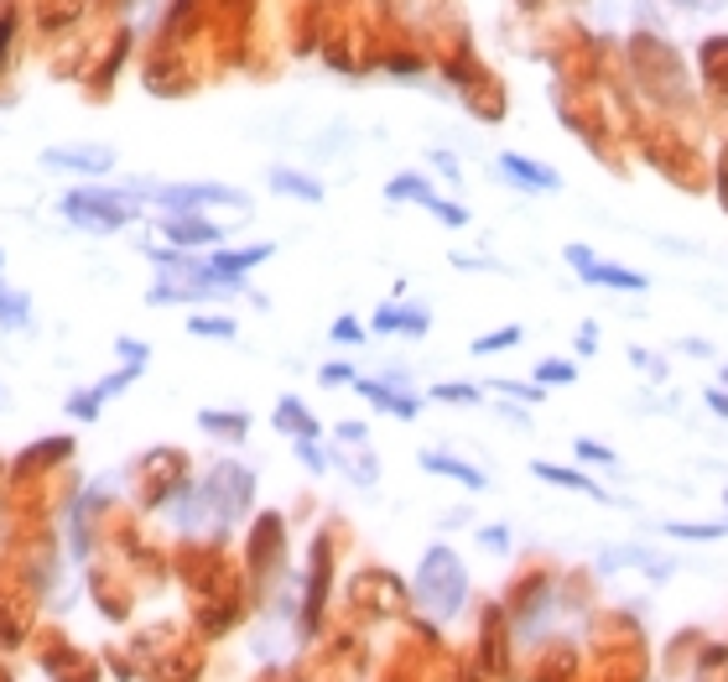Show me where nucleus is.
I'll return each mask as SVG.
<instances>
[{
    "label": "nucleus",
    "mask_w": 728,
    "mask_h": 682,
    "mask_svg": "<svg viewBox=\"0 0 728 682\" xmlns=\"http://www.w3.org/2000/svg\"><path fill=\"white\" fill-rule=\"evenodd\" d=\"M463 589H469V579H463V562L448 552V547H433L427 558H422V573H416V600L427 604L433 615H458V604H463Z\"/></svg>",
    "instance_id": "1"
},
{
    "label": "nucleus",
    "mask_w": 728,
    "mask_h": 682,
    "mask_svg": "<svg viewBox=\"0 0 728 682\" xmlns=\"http://www.w3.org/2000/svg\"><path fill=\"white\" fill-rule=\"evenodd\" d=\"M63 209H68V220H79L83 230H94V235H104V230H115V224H125L136 214V203L120 199V193H104V188H83V193H74Z\"/></svg>",
    "instance_id": "2"
},
{
    "label": "nucleus",
    "mask_w": 728,
    "mask_h": 682,
    "mask_svg": "<svg viewBox=\"0 0 728 682\" xmlns=\"http://www.w3.org/2000/svg\"><path fill=\"white\" fill-rule=\"evenodd\" d=\"M391 199H416V203H427V209H433V214H443V220L448 224H463V209H453V203H443L433 193V188H427V182L422 178H395L391 182Z\"/></svg>",
    "instance_id": "3"
},
{
    "label": "nucleus",
    "mask_w": 728,
    "mask_h": 682,
    "mask_svg": "<svg viewBox=\"0 0 728 682\" xmlns=\"http://www.w3.org/2000/svg\"><path fill=\"white\" fill-rule=\"evenodd\" d=\"M500 172H511L515 182H526V188H557V172H547V167H536V161H520V157H500Z\"/></svg>",
    "instance_id": "4"
},
{
    "label": "nucleus",
    "mask_w": 728,
    "mask_h": 682,
    "mask_svg": "<svg viewBox=\"0 0 728 682\" xmlns=\"http://www.w3.org/2000/svg\"><path fill=\"white\" fill-rule=\"evenodd\" d=\"M167 235H172L178 245H209V241H219L214 224L193 220V214H178V220H167Z\"/></svg>",
    "instance_id": "5"
},
{
    "label": "nucleus",
    "mask_w": 728,
    "mask_h": 682,
    "mask_svg": "<svg viewBox=\"0 0 728 682\" xmlns=\"http://www.w3.org/2000/svg\"><path fill=\"white\" fill-rule=\"evenodd\" d=\"M47 161L53 167H83V172H104L110 167V152H99V146H89V152H47Z\"/></svg>",
    "instance_id": "6"
},
{
    "label": "nucleus",
    "mask_w": 728,
    "mask_h": 682,
    "mask_svg": "<svg viewBox=\"0 0 728 682\" xmlns=\"http://www.w3.org/2000/svg\"><path fill=\"white\" fill-rule=\"evenodd\" d=\"M583 271H589V281H604V287H625V292H640V287H646V277H635V271H625V266L589 261Z\"/></svg>",
    "instance_id": "7"
},
{
    "label": "nucleus",
    "mask_w": 728,
    "mask_h": 682,
    "mask_svg": "<svg viewBox=\"0 0 728 682\" xmlns=\"http://www.w3.org/2000/svg\"><path fill=\"white\" fill-rule=\"evenodd\" d=\"M427 469H437V474H453V480H463L469 490H484V474L479 469H469V463H458V459H443V454H427Z\"/></svg>",
    "instance_id": "8"
},
{
    "label": "nucleus",
    "mask_w": 728,
    "mask_h": 682,
    "mask_svg": "<svg viewBox=\"0 0 728 682\" xmlns=\"http://www.w3.org/2000/svg\"><path fill=\"white\" fill-rule=\"evenodd\" d=\"M374 328H380V334H391V328L427 334V318H422V313H395V308H380V313H374Z\"/></svg>",
    "instance_id": "9"
},
{
    "label": "nucleus",
    "mask_w": 728,
    "mask_h": 682,
    "mask_svg": "<svg viewBox=\"0 0 728 682\" xmlns=\"http://www.w3.org/2000/svg\"><path fill=\"white\" fill-rule=\"evenodd\" d=\"M365 396H370L374 406H385V412H395V417H416V402H412V396H391L385 385H365Z\"/></svg>",
    "instance_id": "10"
},
{
    "label": "nucleus",
    "mask_w": 728,
    "mask_h": 682,
    "mask_svg": "<svg viewBox=\"0 0 728 682\" xmlns=\"http://www.w3.org/2000/svg\"><path fill=\"white\" fill-rule=\"evenodd\" d=\"M276 427H287V433H302V438H313V433H317V422L307 417L302 406H292V402H287V406H281V412H276Z\"/></svg>",
    "instance_id": "11"
},
{
    "label": "nucleus",
    "mask_w": 728,
    "mask_h": 682,
    "mask_svg": "<svg viewBox=\"0 0 728 682\" xmlns=\"http://www.w3.org/2000/svg\"><path fill=\"white\" fill-rule=\"evenodd\" d=\"M536 474L551 484H568V490H583V495H598V484H589L583 474H572V469H551V463H536Z\"/></svg>",
    "instance_id": "12"
},
{
    "label": "nucleus",
    "mask_w": 728,
    "mask_h": 682,
    "mask_svg": "<svg viewBox=\"0 0 728 682\" xmlns=\"http://www.w3.org/2000/svg\"><path fill=\"white\" fill-rule=\"evenodd\" d=\"M266 256H271L266 245H256V250H239V256H219V261H214V277H229V271H245V266L266 261Z\"/></svg>",
    "instance_id": "13"
},
{
    "label": "nucleus",
    "mask_w": 728,
    "mask_h": 682,
    "mask_svg": "<svg viewBox=\"0 0 728 682\" xmlns=\"http://www.w3.org/2000/svg\"><path fill=\"white\" fill-rule=\"evenodd\" d=\"M276 188H287V193H292V199H323V188H317L313 178H296V172H276Z\"/></svg>",
    "instance_id": "14"
},
{
    "label": "nucleus",
    "mask_w": 728,
    "mask_h": 682,
    "mask_svg": "<svg viewBox=\"0 0 728 682\" xmlns=\"http://www.w3.org/2000/svg\"><path fill=\"white\" fill-rule=\"evenodd\" d=\"M437 396H443V402H479L473 385H437Z\"/></svg>",
    "instance_id": "15"
},
{
    "label": "nucleus",
    "mask_w": 728,
    "mask_h": 682,
    "mask_svg": "<svg viewBox=\"0 0 728 682\" xmlns=\"http://www.w3.org/2000/svg\"><path fill=\"white\" fill-rule=\"evenodd\" d=\"M0 313L5 323H26V298H0Z\"/></svg>",
    "instance_id": "16"
},
{
    "label": "nucleus",
    "mask_w": 728,
    "mask_h": 682,
    "mask_svg": "<svg viewBox=\"0 0 728 682\" xmlns=\"http://www.w3.org/2000/svg\"><path fill=\"white\" fill-rule=\"evenodd\" d=\"M520 339V328H505V334H490V339H479V349H500V344H515Z\"/></svg>",
    "instance_id": "17"
},
{
    "label": "nucleus",
    "mask_w": 728,
    "mask_h": 682,
    "mask_svg": "<svg viewBox=\"0 0 728 682\" xmlns=\"http://www.w3.org/2000/svg\"><path fill=\"white\" fill-rule=\"evenodd\" d=\"M541 381H572V365H541Z\"/></svg>",
    "instance_id": "18"
},
{
    "label": "nucleus",
    "mask_w": 728,
    "mask_h": 682,
    "mask_svg": "<svg viewBox=\"0 0 728 682\" xmlns=\"http://www.w3.org/2000/svg\"><path fill=\"white\" fill-rule=\"evenodd\" d=\"M193 334H235L229 323H209V318H193Z\"/></svg>",
    "instance_id": "19"
},
{
    "label": "nucleus",
    "mask_w": 728,
    "mask_h": 682,
    "mask_svg": "<svg viewBox=\"0 0 728 682\" xmlns=\"http://www.w3.org/2000/svg\"><path fill=\"white\" fill-rule=\"evenodd\" d=\"M578 454L583 459H609V448H598V443H578Z\"/></svg>",
    "instance_id": "20"
},
{
    "label": "nucleus",
    "mask_w": 728,
    "mask_h": 682,
    "mask_svg": "<svg viewBox=\"0 0 728 682\" xmlns=\"http://www.w3.org/2000/svg\"><path fill=\"white\" fill-rule=\"evenodd\" d=\"M708 406H713V412H724V417H728V391H708Z\"/></svg>",
    "instance_id": "21"
},
{
    "label": "nucleus",
    "mask_w": 728,
    "mask_h": 682,
    "mask_svg": "<svg viewBox=\"0 0 728 682\" xmlns=\"http://www.w3.org/2000/svg\"><path fill=\"white\" fill-rule=\"evenodd\" d=\"M692 5H724V0H692Z\"/></svg>",
    "instance_id": "22"
}]
</instances>
